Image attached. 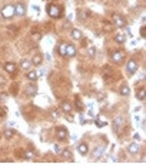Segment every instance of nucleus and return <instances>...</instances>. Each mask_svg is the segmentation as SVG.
Masks as SVG:
<instances>
[{
    "mask_svg": "<svg viewBox=\"0 0 146 167\" xmlns=\"http://www.w3.org/2000/svg\"><path fill=\"white\" fill-rule=\"evenodd\" d=\"M52 116L55 117V119H59V117H60V116H59V111H57V110H52Z\"/></svg>",
    "mask_w": 146,
    "mask_h": 167,
    "instance_id": "obj_28",
    "label": "nucleus"
},
{
    "mask_svg": "<svg viewBox=\"0 0 146 167\" xmlns=\"http://www.w3.org/2000/svg\"><path fill=\"white\" fill-rule=\"evenodd\" d=\"M47 13L53 19H59L62 16V9L56 5H49L47 6Z\"/></svg>",
    "mask_w": 146,
    "mask_h": 167,
    "instance_id": "obj_1",
    "label": "nucleus"
},
{
    "mask_svg": "<svg viewBox=\"0 0 146 167\" xmlns=\"http://www.w3.org/2000/svg\"><path fill=\"white\" fill-rule=\"evenodd\" d=\"M26 13V9H24V6L22 3H17V5L14 6V14H19V16H24Z\"/></svg>",
    "mask_w": 146,
    "mask_h": 167,
    "instance_id": "obj_9",
    "label": "nucleus"
},
{
    "mask_svg": "<svg viewBox=\"0 0 146 167\" xmlns=\"http://www.w3.org/2000/svg\"><path fill=\"white\" fill-rule=\"evenodd\" d=\"M5 83H6V79L3 77V76H0V86H3Z\"/></svg>",
    "mask_w": 146,
    "mask_h": 167,
    "instance_id": "obj_30",
    "label": "nucleus"
},
{
    "mask_svg": "<svg viewBox=\"0 0 146 167\" xmlns=\"http://www.w3.org/2000/svg\"><path fill=\"white\" fill-rule=\"evenodd\" d=\"M136 97L139 99V100H143V99H145V89H141V90L137 92Z\"/></svg>",
    "mask_w": 146,
    "mask_h": 167,
    "instance_id": "obj_25",
    "label": "nucleus"
},
{
    "mask_svg": "<svg viewBox=\"0 0 146 167\" xmlns=\"http://www.w3.org/2000/svg\"><path fill=\"white\" fill-rule=\"evenodd\" d=\"M123 59H125V56H123L122 51H113L112 53V60L115 61V63H122Z\"/></svg>",
    "mask_w": 146,
    "mask_h": 167,
    "instance_id": "obj_7",
    "label": "nucleus"
},
{
    "mask_svg": "<svg viewBox=\"0 0 146 167\" xmlns=\"http://www.w3.org/2000/svg\"><path fill=\"white\" fill-rule=\"evenodd\" d=\"M127 151H129L130 154H137V153H139V144H136V143L129 144V147H127Z\"/></svg>",
    "mask_w": 146,
    "mask_h": 167,
    "instance_id": "obj_12",
    "label": "nucleus"
},
{
    "mask_svg": "<svg viewBox=\"0 0 146 167\" xmlns=\"http://www.w3.org/2000/svg\"><path fill=\"white\" fill-rule=\"evenodd\" d=\"M39 39H40V34H39V33H34V34H33V40H39Z\"/></svg>",
    "mask_w": 146,
    "mask_h": 167,
    "instance_id": "obj_32",
    "label": "nucleus"
},
{
    "mask_svg": "<svg viewBox=\"0 0 146 167\" xmlns=\"http://www.w3.org/2000/svg\"><path fill=\"white\" fill-rule=\"evenodd\" d=\"M20 67L23 70H26V71H29L30 67H32V61L29 60V59H23V60L20 61Z\"/></svg>",
    "mask_w": 146,
    "mask_h": 167,
    "instance_id": "obj_11",
    "label": "nucleus"
},
{
    "mask_svg": "<svg viewBox=\"0 0 146 167\" xmlns=\"http://www.w3.org/2000/svg\"><path fill=\"white\" fill-rule=\"evenodd\" d=\"M42 60H43V57L40 54H36L33 57V59H32V64H34V66H40L42 64Z\"/></svg>",
    "mask_w": 146,
    "mask_h": 167,
    "instance_id": "obj_14",
    "label": "nucleus"
},
{
    "mask_svg": "<svg viewBox=\"0 0 146 167\" xmlns=\"http://www.w3.org/2000/svg\"><path fill=\"white\" fill-rule=\"evenodd\" d=\"M94 51H96V49H94V46H90V47H87V54H89V57H94Z\"/></svg>",
    "mask_w": 146,
    "mask_h": 167,
    "instance_id": "obj_26",
    "label": "nucleus"
},
{
    "mask_svg": "<svg viewBox=\"0 0 146 167\" xmlns=\"http://www.w3.org/2000/svg\"><path fill=\"white\" fill-rule=\"evenodd\" d=\"M53 148H55V153H56V154H60V147H59L57 144H55V146H53Z\"/></svg>",
    "mask_w": 146,
    "mask_h": 167,
    "instance_id": "obj_29",
    "label": "nucleus"
},
{
    "mask_svg": "<svg viewBox=\"0 0 146 167\" xmlns=\"http://www.w3.org/2000/svg\"><path fill=\"white\" fill-rule=\"evenodd\" d=\"M106 123H102V121H99V120H96V126H105Z\"/></svg>",
    "mask_w": 146,
    "mask_h": 167,
    "instance_id": "obj_33",
    "label": "nucleus"
},
{
    "mask_svg": "<svg viewBox=\"0 0 146 167\" xmlns=\"http://www.w3.org/2000/svg\"><path fill=\"white\" fill-rule=\"evenodd\" d=\"M24 158L32 160V158H34V153H33V151H29V150H26V151H24Z\"/></svg>",
    "mask_w": 146,
    "mask_h": 167,
    "instance_id": "obj_24",
    "label": "nucleus"
},
{
    "mask_svg": "<svg viewBox=\"0 0 146 167\" xmlns=\"http://www.w3.org/2000/svg\"><path fill=\"white\" fill-rule=\"evenodd\" d=\"M145 34H146L145 27H141V36H142V37H145Z\"/></svg>",
    "mask_w": 146,
    "mask_h": 167,
    "instance_id": "obj_31",
    "label": "nucleus"
},
{
    "mask_svg": "<svg viewBox=\"0 0 146 167\" xmlns=\"http://www.w3.org/2000/svg\"><path fill=\"white\" fill-rule=\"evenodd\" d=\"M27 79L30 80V82H34V80L37 79V74H36V71H33V70H29V71H27Z\"/></svg>",
    "mask_w": 146,
    "mask_h": 167,
    "instance_id": "obj_19",
    "label": "nucleus"
},
{
    "mask_svg": "<svg viewBox=\"0 0 146 167\" xmlns=\"http://www.w3.org/2000/svg\"><path fill=\"white\" fill-rule=\"evenodd\" d=\"M62 110L66 111V113H70V111H72V106L67 102H65L63 104H62Z\"/></svg>",
    "mask_w": 146,
    "mask_h": 167,
    "instance_id": "obj_21",
    "label": "nucleus"
},
{
    "mask_svg": "<svg viewBox=\"0 0 146 167\" xmlns=\"http://www.w3.org/2000/svg\"><path fill=\"white\" fill-rule=\"evenodd\" d=\"M105 148H106V146H105V144H103V146H100V147H96V148H94L93 154H92L94 160H98V158H100V157H102V156H103V153H105Z\"/></svg>",
    "mask_w": 146,
    "mask_h": 167,
    "instance_id": "obj_6",
    "label": "nucleus"
},
{
    "mask_svg": "<svg viewBox=\"0 0 146 167\" xmlns=\"http://www.w3.org/2000/svg\"><path fill=\"white\" fill-rule=\"evenodd\" d=\"M5 134H6V137H7V139H10V137H12V136L14 134V131H13L12 129H7V130H6V133H5Z\"/></svg>",
    "mask_w": 146,
    "mask_h": 167,
    "instance_id": "obj_27",
    "label": "nucleus"
},
{
    "mask_svg": "<svg viewBox=\"0 0 146 167\" xmlns=\"http://www.w3.org/2000/svg\"><path fill=\"white\" fill-rule=\"evenodd\" d=\"M113 23L116 24L118 27H125V26H126V20H125L120 14L115 13V14H113Z\"/></svg>",
    "mask_w": 146,
    "mask_h": 167,
    "instance_id": "obj_4",
    "label": "nucleus"
},
{
    "mask_svg": "<svg viewBox=\"0 0 146 167\" xmlns=\"http://www.w3.org/2000/svg\"><path fill=\"white\" fill-rule=\"evenodd\" d=\"M26 93L33 96V94H36V93H37V87H36L34 84H32V86H27V89H26Z\"/></svg>",
    "mask_w": 146,
    "mask_h": 167,
    "instance_id": "obj_17",
    "label": "nucleus"
},
{
    "mask_svg": "<svg viewBox=\"0 0 146 167\" xmlns=\"http://www.w3.org/2000/svg\"><path fill=\"white\" fill-rule=\"evenodd\" d=\"M56 136H57V139L60 140V141H63V140H66L67 139V136H69V131H67L66 127H57L56 130Z\"/></svg>",
    "mask_w": 146,
    "mask_h": 167,
    "instance_id": "obj_3",
    "label": "nucleus"
},
{
    "mask_svg": "<svg viewBox=\"0 0 146 167\" xmlns=\"http://www.w3.org/2000/svg\"><path fill=\"white\" fill-rule=\"evenodd\" d=\"M5 70H6V71H9V73H14V70H16V64H14V63H6V64H5Z\"/></svg>",
    "mask_w": 146,
    "mask_h": 167,
    "instance_id": "obj_15",
    "label": "nucleus"
},
{
    "mask_svg": "<svg viewBox=\"0 0 146 167\" xmlns=\"http://www.w3.org/2000/svg\"><path fill=\"white\" fill-rule=\"evenodd\" d=\"M122 124H123V117L118 116L115 120H113V130H115V133H118L119 129L122 127Z\"/></svg>",
    "mask_w": 146,
    "mask_h": 167,
    "instance_id": "obj_8",
    "label": "nucleus"
},
{
    "mask_svg": "<svg viewBox=\"0 0 146 167\" xmlns=\"http://www.w3.org/2000/svg\"><path fill=\"white\" fill-rule=\"evenodd\" d=\"M77 150H79V153L82 154V156H86V154H87V150H89V147H87V144L82 143V144H79Z\"/></svg>",
    "mask_w": 146,
    "mask_h": 167,
    "instance_id": "obj_13",
    "label": "nucleus"
},
{
    "mask_svg": "<svg viewBox=\"0 0 146 167\" xmlns=\"http://www.w3.org/2000/svg\"><path fill=\"white\" fill-rule=\"evenodd\" d=\"M76 54V46L75 44H67L66 46V56L67 57H73Z\"/></svg>",
    "mask_w": 146,
    "mask_h": 167,
    "instance_id": "obj_10",
    "label": "nucleus"
},
{
    "mask_svg": "<svg viewBox=\"0 0 146 167\" xmlns=\"http://www.w3.org/2000/svg\"><path fill=\"white\" fill-rule=\"evenodd\" d=\"M72 37L76 39V40H80V39H82V32L77 30V29H73V30H72Z\"/></svg>",
    "mask_w": 146,
    "mask_h": 167,
    "instance_id": "obj_16",
    "label": "nucleus"
},
{
    "mask_svg": "<svg viewBox=\"0 0 146 167\" xmlns=\"http://www.w3.org/2000/svg\"><path fill=\"white\" fill-rule=\"evenodd\" d=\"M3 114H5V110H3V109L0 107V116H3Z\"/></svg>",
    "mask_w": 146,
    "mask_h": 167,
    "instance_id": "obj_34",
    "label": "nucleus"
},
{
    "mask_svg": "<svg viewBox=\"0 0 146 167\" xmlns=\"http://www.w3.org/2000/svg\"><path fill=\"white\" fill-rule=\"evenodd\" d=\"M66 43H63V44H60L59 46V54L60 56H66Z\"/></svg>",
    "mask_w": 146,
    "mask_h": 167,
    "instance_id": "obj_22",
    "label": "nucleus"
},
{
    "mask_svg": "<svg viewBox=\"0 0 146 167\" xmlns=\"http://www.w3.org/2000/svg\"><path fill=\"white\" fill-rule=\"evenodd\" d=\"M60 154H62V157L72 160V153H70V150H63V151H60Z\"/></svg>",
    "mask_w": 146,
    "mask_h": 167,
    "instance_id": "obj_23",
    "label": "nucleus"
},
{
    "mask_svg": "<svg viewBox=\"0 0 146 167\" xmlns=\"http://www.w3.org/2000/svg\"><path fill=\"white\" fill-rule=\"evenodd\" d=\"M115 40H116V42L118 43H125L126 42V36H125V34H123V33H120V34H116V36H115Z\"/></svg>",
    "mask_w": 146,
    "mask_h": 167,
    "instance_id": "obj_18",
    "label": "nucleus"
},
{
    "mask_svg": "<svg viewBox=\"0 0 146 167\" xmlns=\"http://www.w3.org/2000/svg\"><path fill=\"white\" fill-rule=\"evenodd\" d=\"M2 16L5 19H12L14 16V6L12 5H6L3 9H2Z\"/></svg>",
    "mask_w": 146,
    "mask_h": 167,
    "instance_id": "obj_2",
    "label": "nucleus"
},
{
    "mask_svg": "<svg viewBox=\"0 0 146 167\" xmlns=\"http://www.w3.org/2000/svg\"><path fill=\"white\" fill-rule=\"evenodd\" d=\"M120 93H122L123 96H129L130 90H129V87H127L126 84H122V86H120Z\"/></svg>",
    "mask_w": 146,
    "mask_h": 167,
    "instance_id": "obj_20",
    "label": "nucleus"
},
{
    "mask_svg": "<svg viewBox=\"0 0 146 167\" xmlns=\"http://www.w3.org/2000/svg\"><path fill=\"white\" fill-rule=\"evenodd\" d=\"M127 71H129V74H135L137 71V61L136 60L130 59V60L127 61Z\"/></svg>",
    "mask_w": 146,
    "mask_h": 167,
    "instance_id": "obj_5",
    "label": "nucleus"
}]
</instances>
